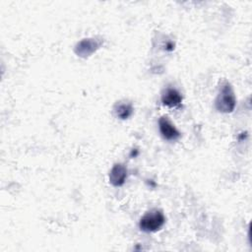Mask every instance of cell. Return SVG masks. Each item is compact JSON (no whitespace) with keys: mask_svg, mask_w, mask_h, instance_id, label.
<instances>
[{"mask_svg":"<svg viewBox=\"0 0 252 252\" xmlns=\"http://www.w3.org/2000/svg\"><path fill=\"white\" fill-rule=\"evenodd\" d=\"M236 105V98L231 85L228 82L221 84L217 98L215 100V106L218 111L222 113L232 112Z\"/></svg>","mask_w":252,"mask_h":252,"instance_id":"obj_1","label":"cell"},{"mask_svg":"<svg viewBox=\"0 0 252 252\" xmlns=\"http://www.w3.org/2000/svg\"><path fill=\"white\" fill-rule=\"evenodd\" d=\"M165 222V218L160 210L153 209L147 212L139 221V227L145 232H155L159 230Z\"/></svg>","mask_w":252,"mask_h":252,"instance_id":"obj_2","label":"cell"},{"mask_svg":"<svg viewBox=\"0 0 252 252\" xmlns=\"http://www.w3.org/2000/svg\"><path fill=\"white\" fill-rule=\"evenodd\" d=\"M102 42L103 40L97 37L84 38L76 44L74 51L79 57L88 58L102 45Z\"/></svg>","mask_w":252,"mask_h":252,"instance_id":"obj_3","label":"cell"},{"mask_svg":"<svg viewBox=\"0 0 252 252\" xmlns=\"http://www.w3.org/2000/svg\"><path fill=\"white\" fill-rule=\"evenodd\" d=\"M158 129L163 139L167 141H175L181 136V133L177 130V128L167 116H161L159 118Z\"/></svg>","mask_w":252,"mask_h":252,"instance_id":"obj_4","label":"cell"},{"mask_svg":"<svg viewBox=\"0 0 252 252\" xmlns=\"http://www.w3.org/2000/svg\"><path fill=\"white\" fill-rule=\"evenodd\" d=\"M127 175L126 166L122 163H115L109 172V182L115 187H120L125 183Z\"/></svg>","mask_w":252,"mask_h":252,"instance_id":"obj_5","label":"cell"},{"mask_svg":"<svg viewBox=\"0 0 252 252\" xmlns=\"http://www.w3.org/2000/svg\"><path fill=\"white\" fill-rule=\"evenodd\" d=\"M182 101L181 94L174 88H166L161 93V102L168 107H176Z\"/></svg>","mask_w":252,"mask_h":252,"instance_id":"obj_6","label":"cell"},{"mask_svg":"<svg viewBox=\"0 0 252 252\" xmlns=\"http://www.w3.org/2000/svg\"><path fill=\"white\" fill-rule=\"evenodd\" d=\"M113 111L117 118L125 120V119H128L133 114L134 108H133V105L131 102L120 101L114 105Z\"/></svg>","mask_w":252,"mask_h":252,"instance_id":"obj_7","label":"cell"}]
</instances>
